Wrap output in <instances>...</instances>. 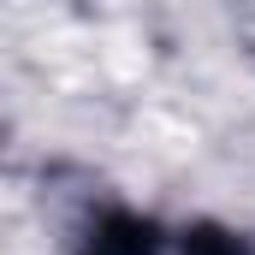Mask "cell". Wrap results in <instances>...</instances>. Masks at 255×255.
Wrapping results in <instances>:
<instances>
[{
    "label": "cell",
    "mask_w": 255,
    "mask_h": 255,
    "mask_svg": "<svg viewBox=\"0 0 255 255\" xmlns=\"http://www.w3.org/2000/svg\"><path fill=\"white\" fill-rule=\"evenodd\" d=\"M77 255H160V226L154 220H142V214H101L89 232H83V244Z\"/></svg>",
    "instance_id": "obj_1"
},
{
    "label": "cell",
    "mask_w": 255,
    "mask_h": 255,
    "mask_svg": "<svg viewBox=\"0 0 255 255\" xmlns=\"http://www.w3.org/2000/svg\"><path fill=\"white\" fill-rule=\"evenodd\" d=\"M184 255H250V250L226 226H196V232H184Z\"/></svg>",
    "instance_id": "obj_2"
}]
</instances>
